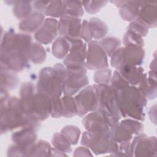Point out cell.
<instances>
[{"label":"cell","mask_w":157,"mask_h":157,"mask_svg":"<svg viewBox=\"0 0 157 157\" xmlns=\"http://www.w3.org/2000/svg\"><path fill=\"white\" fill-rule=\"evenodd\" d=\"M111 86L114 91L121 116L143 121L147 98L139 87L130 85L118 71L113 72Z\"/></svg>","instance_id":"1"},{"label":"cell","mask_w":157,"mask_h":157,"mask_svg":"<svg viewBox=\"0 0 157 157\" xmlns=\"http://www.w3.org/2000/svg\"><path fill=\"white\" fill-rule=\"evenodd\" d=\"M34 85L31 82L24 83L20 89V104L23 112L37 121L47 119L52 110V98L37 92L34 93Z\"/></svg>","instance_id":"2"},{"label":"cell","mask_w":157,"mask_h":157,"mask_svg":"<svg viewBox=\"0 0 157 157\" xmlns=\"http://www.w3.org/2000/svg\"><path fill=\"white\" fill-rule=\"evenodd\" d=\"M39 122L27 115L23 110L20 99L12 97L1 104V132H6L18 128L29 127L36 130Z\"/></svg>","instance_id":"3"},{"label":"cell","mask_w":157,"mask_h":157,"mask_svg":"<svg viewBox=\"0 0 157 157\" xmlns=\"http://www.w3.org/2000/svg\"><path fill=\"white\" fill-rule=\"evenodd\" d=\"M66 72V68L61 64L43 68L39 75L37 92L45 94L52 99L59 98L63 92Z\"/></svg>","instance_id":"4"},{"label":"cell","mask_w":157,"mask_h":157,"mask_svg":"<svg viewBox=\"0 0 157 157\" xmlns=\"http://www.w3.org/2000/svg\"><path fill=\"white\" fill-rule=\"evenodd\" d=\"M99 94V104L97 110L102 113L109 120L111 127L117 123L121 118L117 100L111 86L97 84Z\"/></svg>","instance_id":"5"},{"label":"cell","mask_w":157,"mask_h":157,"mask_svg":"<svg viewBox=\"0 0 157 157\" xmlns=\"http://www.w3.org/2000/svg\"><path fill=\"white\" fill-rule=\"evenodd\" d=\"M144 56L142 47L126 45L118 48L112 55L111 65L117 70L124 66H137L143 62Z\"/></svg>","instance_id":"6"},{"label":"cell","mask_w":157,"mask_h":157,"mask_svg":"<svg viewBox=\"0 0 157 157\" xmlns=\"http://www.w3.org/2000/svg\"><path fill=\"white\" fill-rule=\"evenodd\" d=\"M75 101L79 117H82L88 112L97 110L99 104L97 85H90L83 88L75 97Z\"/></svg>","instance_id":"7"},{"label":"cell","mask_w":157,"mask_h":157,"mask_svg":"<svg viewBox=\"0 0 157 157\" xmlns=\"http://www.w3.org/2000/svg\"><path fill=\"white\" fill-rule=\"evenodd\" d=\"M66 38L71 43V47L69 54L63 61L67 69L85 68L86 45L80 38Z\"/></svg>","instance_id":"8"},{"label":"cell","mask_w":157,"mask_h":157,"mask_svg":"<svg viewBox=\"0 0 157 157\" xmlns=\"http://www.w3.org/2000/svg\"><path fill=\"white\" fill-rule=\"evenodd\" d=\"M86 73V71L85 68H66L63 89L64 94L65 95L72 96L88 85L89 81Z\"/></svg>","instance_id":"9"},{"label":"cell","mask_w":157,"mask_h":157,"mask_svg":"<svg viewBox=\"0 0 157 157\" xmlns=\"http://www.w3.org/2000/svg\"><path fill=\"white\" fill-rule=\"evenodd\" d=\"M156 138L139 134L130 144V156H151L156 155Z\"/></svg>","instance_id":"10"},{"label":"cell","mask_w":157,"mask_h":157,"mask_svg":"<svg viewBox=\"0 0 157 157\" xmlns=\"http://www.w3.org/2000/svg\"><path fill=\"white\" fill-rule=\"evenodd\" d=\"M81 144L83 146L90 148L96 155L110 153V133L96 134L89 131L85 132L82 136Z\"/></svg>","instance_id":"11"},{"label":"cell","mask_w":157,"mask_h":157,"mask_svg":"<svg viewBox=\"0 0 157 157\" xmlns=\"http://www.w3.org/2000/svg\"><path fill=\"white\" fill-rule=\"evenodd\" d=\"M85 66L90 70H100L109 66L106 53L96 40L88 43Z\"/></svg>","instance_id":"12"},{"label":"cell","mask_w":157,"mask_h":157,"mask_svg":"<svg viewBox=\"0 0 157 157\" xmlns=\"http://www.w3.org/2000/svg\"><path fill=\"white\" fill-rule=\"evenodd\" d=\"M82 124L88 131L94 134H108L110 132L111 126L108 118L99 110L85 116Z\"/></svg>","instance_id":"13"},{"label":"cell","mask_w":157,"mask_h":157,"mask_svg":"<svg viewBox=\"0 0 157 157\" xmlns=\"http://www.w3.org/2000/svg\"><path fill=\"white\" fill-rule=\"evenodd\" d=\"M82 29L81 19L65 15L58 23V31L61 36L68 38H79Z\"/></svg>","instance_id":"14"},{"label":"cell","mask_w":157,"mask_h":157,"mask_svg":"<svg viewBox=\"0 0 157 157\" xmlns=\"http://www.w3.org/2000/svg\"><path fill=\"white\" fill-rule=\"evenodd\" d=\"M156 3L155 2L142 1L137 18L147 28H155L156 26Z\"/></svg>","instance_id":"15"},{"label":"cell","mask_w":157,"mask_h":157,"mask_svg":"<svg viewBox=\"0 0 157 157\" xmlns=\"http://www.w3.org/2000/svg\"><path fill=\"white\" fill-rule=\"evenodd\" d=\"M57 31L58 21L53 18H47L36 31L35 38L39 42L47 44L55 39L57 35Z\"/></svg>","instance_id":"16"},{"label":"cell","mask_w":157,"mask_h":157,"mask_svg":"<svg viewBox=\"0 0 157 157\" xmlns=\"http://www.w3.org/2000/svg\"><path fill=\"white\" fill-rule=\"evenodd\" d=\"M35 131L34 129L29 127L22 128L21 129L13 134L12 140L16 145L29 150L35 144L37 139Z\"/></svg>","instance_id":"17"},{"label":"cell","mask_w":157,"mask_h":157,"mask_svg":"<svg viewBox=\"0 0 157 157\" xmlns=\"http://www.w3.org/2000/svg\"><path fill=\"white\" fill-rule=\"evenodd\" d=\"M117 71H119L127 82L132 86L139 85L146 74L142 67L137 66H124Z\"/></svg>","instance_id":"18"},{"label":"cell","mask_w":157,"mask_h":157,"mask_svg":"<svg viewBox=\"0 0 157 157\" xmlns=\"http://www.w3.org/2000/svg\"><path fill=\"white\" fill-rule=\"evenodd\" d=\"M44 21V15L40 12H34L23 19L19 24V28L25 32L37 31Z\"/></svg>","instance_id":"19"},{"label":"cell","mask_w":157,"mask_h":157,"mask_svg":"<svg viewBox=\"0 0 157 157\" xmlns=\"http://www.w3.org/2000/svg\"><path fill=\"white\" fill-rule=\"evenodd\" d=\"M142 1H124L120 7V14L126 21L135 20L139 14Z\"/></svg>","instance_id":"20"},{"label":"cell","mask_w":157,"mask_h":157,"mask_svg":"<svg viewBox=\"0 0 157 157\" xmlns=\"http://www.w3.org/2000/svg\"><path fill=\"white\" fill-rule=\"evenodd\" d=\"M88 25L91 37L96 40L102 38L108 32V28L106 24L99 18H91Z\"/></svg>","instance_id":"21"},{"label":"cell","mask_w":157,"mask_h":157,"mask_svg":"<svg viewBox=\"0 0 157 157\" xmlns=\"http://www.w3.org/2000/svg\"><path fill=\"white\" fill-rule=\"evenodd\" d=\"M71 47V43L64 37H58L53 44L52 53L57 58L62 59L69 52Z\"/></svg>","instance_id":"22"},{"label":"cell","mask_w":157,"mask_h":157,"mask_svg":"<svg viewBox=\"0 0 157 157\" xmlns=\"http://www.w3.org/2000/svg\"><path fill=\"white\" fill-rule=\"evenodd\" d=\"M62 117H72L78 115V110L75 99L71 96L65 95L61 98Z\"/></svg>","instance_id":"23"},{"label":"cell","mask_w":157,"mask_h":157,"mask_svg":"<svg viewBox=\"0 0 157 157\" xmlns=\"http://www.w3.org/2000/svg\"><path fill=\"white\" fill-rule=\"evenodd\" d=\"M146 98L153 99L156 96V80L147 77L145 75L142 80L138 85Z\"/></svg>","instance_id":"24"},{"label":"cell","mask_w":157,"mask_h":157,"mask_svg":"<svg viewBox=\"0 0 157 157\" xmlns=\"http://www.w3.org/2000/svg\"><path fill=\"white\" fill-rule=\"evenodd\" d=\"M28 58L33 63L41 64L45 60L46 53L40 44H31L28 52Z\"/></svg>","instance_id":"25"},{"label":"cell","mask_w":157,"mask_h":157,"mask_svg":"<svg viewBox=\"0 0 157 157\" xmlns=\"http://www.w3.org/2000/svg\"><path fill=\"white\" fill-rule=\"evenodd\" d=\"M45 14L53 17H63L66 14V9L64 1H52L47 6Z\"/></svg>","instance_id":"26"},{"label":"cell","mask_w":157,"mask_h":157,"mask_svg":"<svg viewBox=\"0 0 157 157\" xmlns=\"http://www.w3.org/2000/svg\"><path fill=\"white\" fill-rule=\"evenodd\" d=\"M52 148L50 144L44 140H39L35 143L29 150L28 156H51Z\"/></svg>","instance_id":"27"},{"label":"cell","mask_w":157,"mask_h":157,"mask_svg":"<svg viewBox=\"0 0 157 157\" xmlns=\"http://www.w3.org/2000/svg\"><path fill=\"white\" fill-rule=\"evenodd\" d=\"M10 71L1 70V88L4 89H13L18 84V79L17 75L10 72Z\"/></svg>","instance_id":"28"},{"label":"cell","mask_w":157,"mask_h":157,"mask_svg":"<svg viewBox=\"0 0 157 157\" xmlns=\"http://www.w3.org/2000/svg\"><path fill=\"white\" fill-rule=\"evenodd\" d=\"M98 42L106 55L110 56L113 54L121 44V42L118 39L112 37L102 39Z\"/></svg>","instance_id":"29"},{"label":"cell","mask_w":157,"mask_h":157,"mask_svg":"<svg viewBox=\"0 0 157 157\" xmlns=\"http://www.w3.org/2000/svg\"><path fill=\"white\" fill-rule=\"evenodd\" d=\"M32 1H17L13 8L15 15L20 19H25L28 17L32 10Z\"/></svg>","instance_id":"30"},{"label":"cell","mask_w":157,"mask_h":157,"mask_svg":"<svg viewBox=\"0 0 157 157\" xmlns=\"http://www.w3.org/2000/svg\"><path fill=\"white\" fill-rule=\"evenodd\" d=\"M52 142L55 148L60 151L64 153L71 151V143L63 134L55 133L52 137Z\"/></svg>","instance_id":"31"},{"label":"cell","mask_w":157,"mask_h":157,"mask_svg":"<svg viewBox=\"0 0 157 157\" xmlns=\"http://www.w3.org/2000/svg\"><path fill=\"white\" fill-rule=\"evenodd\" d=\"M67 15L78 18L83 14V9L80 1H64Z\"/></svg>","instance_id":"32"},{"label":"cell","mask_w":157,"mask_h":157,"mask_svg":"<svg viewBox=\"0 0 157 157\" xmlns=\"http://www.w3.org/2000/svg\"><path fill=\"white\" fill-rule=\"evenodd\" d=\"M61 134H63L71 144H76L80 134V131L77 126L69 125L64 127L62 129Z\"/></svg>","instance_id":"33"},{"label":"cell","mask_w":157,"mask_h":157,"mask_svg":"<svg viewBox=\"0 0 157 157\" xmlns=\"http://www.w3.org/2000/svg\"><path fill=\"white\" fill-rule=\"evenodd\" d=\"M123 43L126 45H134L139 47L144 45L142 37L131 30H128L123 38Z\"/></svg>","instance_id":"34"},{"label":"cell","mask_w":157,"mask_h":157,"mask_svg":"<svg viewBox=\"0 0 157 157\" xmlns=\"http://www.w3.org/2000/svg\"><path fill=\"white\" fill-rule=\"evenodd\" d=\"M111 70L107 68L100 69L95 72L94 80L99 85H108L111 80Z\"/></svg>","instance_id":"35"},{"label":"cell","mask_w":157,"mask_h":157,"mask_svg":"<svg viewBox=\"0 0 157 157\" xmlns=\"http://www.w3.org/2000/svg\"><path fill=\"white\" fill-rule=\"evenodd\" d=\"M107 1H82V6H84L86 11L90 13H94L99 11V10L104 7Z\"/></svg>","instance_id":"36"},{"label":"cell","mask_w":157,"mask_h":157,"mask_svg":"<svg viewBox=\"0 0 157 157\" xmlns=\"http://www.w3.org/2000/svg\"><path fill=\"white\" fill-rule=\"evenodd\" d=\"M128 29L133 31L134 33L137 34L138 35L140 36L141 37L146 36L148 33V28L142 24L140 22L138 21L137 20H134L128 27Z\"/></svg>","instance_id":"37"},{"label":"cell","mask_w":157,"mask_h":157,"mask_svg":"<svg viewBox=\"0 0 157 157\" xmlns=\"http://www.w3.org/2000/svg\"><path fill=\"white\" fill-rule=\"evenodd\" d=\"M80 36L82 39H83V40H85L86 42H90L91 40L92 37H91L90 28H89L88 21L86 20H83L82 24Z\"/></svg>","instance_id":"38"},{"label":"cell","mask_w":157,"mask_h":157,"mask_svg":"<svg viewBox=\"0 0 157 157\" xmlns=\"http://www.w3.org/2000/svg\"><path fill=\"white\" fill-rule=\"evenodd\" d=\"M33 2V7L37 12H41L42 11L45 10L47 6H48L49 2H42V1H34Z\"/></svg>","instance_id":"39"},{"label":"cell","mask_w":157,"mask_h":157,"mask_svg":"<svg viewBox=\"0 0 157 157\" xmlns=\"http://www.w3.org/2000/svg\"><path fill=\"white\" fill-rule=\"evenodd\" d=\"M73 155L77 156H91L92 155L90 153V151L88 149L84 147H80L75 150L74 154Z\"/></svg>","instance_id":"40"}]
</instances>
